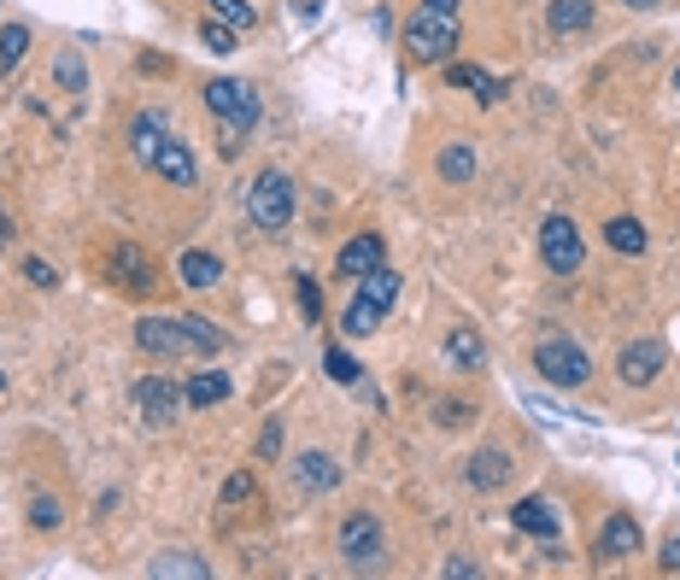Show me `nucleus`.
Wrapping results in <instances>:
<instances>
[{"label": "nucleus", "mask_w": 680, "mask_h": 580, "mask_svg": "<svg viewBox=\"0 0 680 580\" xmlns=\"http://www.w3.org/2000/svg\"><path fill=\"white\" fill-rule=\"evenodd\" d=\"M136 158L153 170V177H165V182H177V188H194L200 182L194 153H188L177 136H165L153 118H136Z\"/></svg>", "instance_id": "obj_1"}, {"label": "nucleus", "mask_w": 680, "mask_h": 580, "mask_svg": "<svg viewBox=\"0 0 680 580\" xmlns=\"http://www.w3.org/2000/svg\"><path fill=\"white\" fill-rule=\"evenodd\" d=\"M394 299H399V275L387 270V265H375V270L364 275V287H358V299H352L346 317H341V335H352V340L375 335V328L387 323V311H394Z\"/></svg>", "instance_id": "obj_2"}, {"label": "nucleus", "mask_w": 680, "mask_h": 580, "mask_svg": "<svg viewBox=\"0 0 680 580\" xmlns=\"http://www.w3.org/2000/svg\"><path fill=\"white\" fill-rule=\"evenodd\" d=\"M405 48H411V60H423V65H452V53H458V18H452V12L423 7L411 24H405Z\"/></svg>", "instance_id": "obj_3"}, {"label": "nucleus", "mask_w": 680, "mask_h": 580, "mask_svg": "<svg viewBox=\"0 0 680 580\" xmlns=\"http://www.w3.org/2000/svg\"><path fill=\"white\" fill-rule=\"evenodd\" d=\"M247 217L258 229H287L294 223V182L282 170H265L253 188H247Z\"/></svg>", "instance_id": "obj_4"}, {"label": "nucleus", "mask_w": 680, "mask_h": 580, "mask_svg": "<svg viewBox=\"0 0 680 580\" xmlns=\"http://www.w3.org/2000/svg\"><path fill=\"white\" fill-rule=\"evenodd\" d=\"M206 106H211L229 129H235V136H247V129L258 124V94H253V82L211 77V82H206Z\"/></svg>", "instance_id": "obj_5"}, {"label": "nucleus", "mask_w": 680, "mask_h": 580, "mask_svg": "<svg viewBox=\"0 0 680 580\" xmlns=\"http://www.w3.org/2000/svg\"><path fill=\"white\" fill-rule=\"evenodd\" d=\"M534 370H540L552 387H581L587 375H592L587 352H581L575 340H563V335H546V340H540V352H534Z\"/></svg>", "instance_id": "obj_6"}, {"label": "nucleus", "mask_w": 680, "mask_h": 580, "mask_svg": "<svg viewBox=\"0 0 680 580\" xmlns=\"http://www.w3.org/2000/svg\"><path fill=\"white\" fill-rule=\"evenodd\" d=\"M341 557L352 563V569H375V563L387 557V533H382V521H375L370 511L341 521Z\"/></svg>", "instance_id": "obj_7"}, {"label": "nucleus", "mask_w": 680, "mask_h": 580, "mask_svg": "<svg viewBox=\"0 0 680 580\" xmlns=\"http://www.w3.org/2000/svg\"><path fill=\"white\" fill-rule=\"evenodd\" d=\"M540 258L557 275H575V270H581V258H587L581 229H575L569 217H546V223H540Z\"/></svg>", "instance_id": "obj_8"}, {"label": "nucleus", "mask_w": 680, "mask_h": 580, "mask_svg": "<svg viewBox=\"0 0 680 580\" xmlns=\"http://www.w3.org/2000/svg\"><path fill=\"white\" fill-rule=\"evenodd\" d=\"M136 346L153 358H177V352H194V340H188L182 317H147V323H136Z\"/></svg>", "instance_id": "obj_9"}, {"label": "nucleus", "mask_w": 680, "mask_h": 580, "mask_svg": "<svg viewBox=\"0 0 680 580\" xmlns=\"http://www.w3.org/2000/svg\"><path fill=\"white\" fill-rule=\"evenodd\" d=\"M663 364H669L663 340H628V346H621V358H616V370H621V382H628V387H651Z\"/></svg>", "instance_id": "obj_10"}, {"label": "nucleus", "mask_w": 680, "mask_h": 580, "mask_svg": "<svg viewBox=\"0 0 680 580\" xmlns=\"http://www.w3.org/2000/svg\"><path fill=\"white\" fill-rule=\"evenodd\" d=\"M136 404H141V416H147V423H158V428H165V423H177V411H182L188 399H182L177 387L165 382V375H147V382L136 387Z\"/></svg>", "instance_id": "obj_11"}, {"label": "nucleus", "mask_w": 680, "mask_h": 580, "mask_svg": "<svg viewBox=\"0 0 680 580\" xmlns=\"http://www.w3.org/2000/svg\"><path fill=\"white\" fill-rule=\"evenodd\" d=\"M633 551H640V521L616 511L611 521H604V533H599V545H592V557H599V563H616V557H633Z\"/></svg>", "instance_id": "obj_12"}, {"label": "nucleus", "mask_w": 680, "mask_h": 580, "mask_svg": "<svg viewBox=\"0 0 680 580\" xmlns=\"http://www.w3.org/2000/svg\"><path fill=\"white\" fill-rule=\"evenodd\" d=\"M375 265H387L382 235H352V241L341 246V275H370Z\"/></svg>", "instance_id": "obj_13"}, {"label": "nucleus", "mask_w": 680, "mask_h": 580, "mask_svg": "<svg viewBox=\"0 0 680 580\" xmlns=\"http://www.w3.org/2000/svg\"><path fill=\"white\" fill-rule=\"evenodd\" d=\"M294 475H299V487H306V492H329V487H341V463L329 457V452H306V457H294Z\"/></svg>", "instance_id": "obj_14"}, {"label": "nucleus", "mask_w": 680, "mask_h": 580, "mask_svg": "<svg viewBox=\"0 0 680 580\" xmlns=\"http://www.w3.org/2000/svg\"><path fill=\"white\" fill-rule=\"evenodd\" d=\"M511 521H516L523 533H534V540H557V528H563L557 511H552L546 499H523V504L511 511Z\"/></svg>", "instance_id": "obj_15"}, {"label": "nucleus", "mask_w": 680, "mask_h": 580, "mask_svg": "<svg viewBox=\"0 0 680 580\" xmlns=\"http://www.w3.org/2000/svg\"><path fill=\"white\" fill-rule=\"evenodd\" d=\"M446 358H452L458 370H482L487 364V346H482L475 328H452V335H446Z\"/></svg>", "instance_id": "obj_16"}, {"label": "nucleus", "mask_w": 680, "mask_h": 580, "mask_svg": "<svg viewBox=\"0 0 680 580\" xmlns=\"http://www.w3.org/2000/svg\"><path fill=\"white\" fill-rule=\"evenodd\" d=\"M182 399H188V404H223V399H229V375L194 370V375H188V387H182Z\"/></svg>", "instance_id": "obj_17"}, {"label": "nucleus", "mask_w": 680, "mask_h": 580, "mask_svg": "<svg viewBox=\"0 0 680 580\" xmlns=\"http://www.w3.org/2000/svg\"><path fill=\"white\" fill-rule=\"evenodd\" d=\"M499 481H511V457L504 452H475L470 457V487H499Z\"/></svg>", "instance_id": "obj_18"}, {"label": "nucleus", "mask_w": 680, "mask_h": 580, "mask_svg": "<svg viewBox=\"0 0 680 580\" xmlns=\"http://www.w3.org/2000/svg\"><path fill=\"white\" fill-rule=\"evenodd\" d=\"M182 282L188 287H217L223 282V265H217V253H182Z\"/></svg>", "instance_id": "obj_19"}, {"label": "nucleus", "mask_w": 680, "mask_h": 580, "mask_svg": "<svg viewBox=\"0 0 680 580\" xmlns=\"http://www.w3.org/2000/svg\"><path fill=\"white\" fill-rule=\"evenodd\" d=\"M546 18H552L557 36L587 30V24H592V0H552V12H546Z\"/></svg>", "instance_id": "obj_20"}, {"label": "nucleus", "mask_w": 680, "mask_h": 580, "mask_svg": "<svg viewBox=\"0 0 680 580\" xmlns=\"http://www.w3.org/2000/svg\"><path fill=\"white\" fill-rule=\"evenodd\" d=\"M604 241H611L621 258H640V253H645V229L633 223V217H616V223L604 229Z\"/></svg>", "instance_id": "obj_21"}, {"label": "nucleus", "mask_w": 680, "mask_h": 580, "mask_svg": "<svg viewBox=\"0 0 680 580\" xmlns=\"http://www.w3.org/2000/svg\"><path fill=\"white\" fill-rule=\"evenodd\" d=\"M24 53H30V30H24V24H12V30H0V70H12L24 60Z\"/></svg>", "instance_id": "obj_22"}, {"label": "nucleus", "mask_w": 680, "mask_h": 580, "mask_svg": "<svg viewBox=\"0 0 680 580\" xmlns=\"http://www.w3.org/2000/svg\"><path fill=\"white\" fill-rule=\"evenodd\" d=\"M440 177H446V182H470V177H475V153H470V147H446V153H440Z\"/></svg>", "instance_id": "obj_23"}, {"label": "nucleus", "mask_w": 680, "mask_h": 580, "mask_svg": "<svg viewBox=\"0 0 680 580\" xmlns=\"http://www.w3.org/2000/svg\"><path fill=\"white\" fill-rule=\"evenodd\" d=\"M211 12H217L223 24H235V30H253V24H258L253 0H211Z\"/></svg>", "instance_id": "obj_24"}, {"label": "nucleus", "mask_w": 680, "mask_h": 580, "mask_svg": "<svg viewBox=\"0 0 680 580\" xmlns=\"http://www.w3.org/2000/svg\"><path fill=\"white\" fill-rule=\"evenodd\" d=\"M153 575H188V580H206L211 569H206L200 557H182V551H177V557H153Z\"/></svg>", "instance_id": "obj_25"}, {"label": "nucleus", "mask_w": 680, "mask_h": 580, "mask_svg": "<svg viewBox=\"0 0 680 580\" xmlns=\"http://www.w3.org/2000/svg\"><path fill=\"white\" fill-rule=\"evenodd\" d=\"M446 77H452L458 89H475L482 100H493V94H499V89H493V77H487V70H475V65H452Z\"/></svg>", "instance_id": "obj_26"}, {"label": "nucleus", "mask_w": 680, "mask_h": 580, "mask_svg": "<svg viewBox=\"0 0 680 580\" xmlns=\"http://www.w3.org/2000/svg\"><path fill=\"white\" fill-rule=\"evenodd\" d=\"M323 370L335 375L341 387H352V382H358V364H352V352H346V346H329V352H323Z\"/></svg>", "instance_id": "obj_27"}, {"label": "nucleus", "mask_w": 680, "mask_h": 580, "mask_svg": "<svg viewBox=\"0 0 680 580\" xmlns=\"http://www.w3.org/2000/svg\"><path fill=\"white\" fill-rule=\"evenodd\" d=\"M200 41H206L211 53H235L241 41H235V24H223V18H211L206 30H200Z\"/></svg>", "instance_id": "obj_28"}, {"label": "nucleus", "mask_w": 680, "mask_h": 580, "mask_svg": "<svg viewBox=\"0 0 680 580\" xmlns=\"http://www.w3.org/2000/svg\"><path fill=\"white\" fill-rule=\"evenodd\" d=\"M182 328H188V340H194V352H217V346H223V335H217L211 323H200V317H182Z\"/></svg>", "instance_id": "obj_29"}, {"label": "nucleus", "mask_w": 680, "mask_h": 580, "mask_svg": "<svg viewBox=\"0 0 680 580\" xmlns=\"http://www.w3.org/2000/svg\"><path fill=\"white\" fill-rule=\"evenodd\" d=\"M253 492H258V481H253L247 469H241V475H229V487H223V504H241V499H253Z\"/></svg>", "instance_id": "obj_30"}, {"label": "nucleus", "mask_w": 680, "mask_h": 580, "mask_svg": "<svg viewBox=\"0 0 680 580\" xmlns=\"http://www.w3.org/2000/svg\"><path fill=\"white\" fill-rule=\"evenodd\" d=\"M30 521H36V528H60V504H53V499H36V504H30Z\"/></svg>", "instance_id": "obj_31"}, {"label": "nucleus", "mask_w": 680, "mask_h": 580, "mask_svg": "<svg viewBox=\"0 0 680 580\" xmlns=\"http://www.w3.org/2000/svg\"><path fill=\"white\" fill-rule=\"evenodd\" d=\"M24 275H30L36 287H53V282H60V275H53V265H41V258H30V265H24Z\"/></svg>", "instance_id": "obj_32"}, {"label": "nucleus", "mask_w": 680, "mask_h": 580, "mask_svg": "<svg viewBox=\"0 0 680 580\" xmlns=\"http://www.w3.org/2000/svg\"><path fill=\"white\" fill-rule=\"evenodd\" d=\"M657 563H663V569H675V575H680V533H669V540H663V557H657Z\"/></svg>", "instance_id": "obj_33"}, {"label": "nucleus", "mask_w": 680, "mask_h": 580, "mask_svg": "<svg viewBox=\"0 0 680 580\" xmlns=\"http://www.w3.org/2000/svg\"><path fill=\"white\" fill-rule=\"evenodd\" d=\"M299 306H306V317L317 323V287H311V275H299Z\"/></svg>", "instance_id": "obj_34"}, {"label": "nucleus", "mask_w": 680, "mask_h": 580, "mask_svg": "<svg viewBox=\"0 0 680 580\" xmlns=\"http://www.w3.org/2000/svg\"><path fill=\"white\" fill-rule=\"evenodd\" d=\"M277 446H282V428L270 423V428H265V440H258V457H277Z\"/></svg>", "instance_id": "obj_35"}, {"label": "nucleus", "mask_w": 680, "mask_h": 580, "mask_svg": "<svg viewBox=\"0 0 680 580\" xmlns=\"http://www.w3.org/2000/svg\"><path fill=\"white\" fill-rule=\"evenodd\" d=\"M446 575H452V580H475V563H464V557H452V563H446Z\"/></svg>", "instance_id": "obj_36"}, {"label": "nucleus", "mask_w": 680, "mask_h": 580, "mask_svg": "<svg viewBox=\"0 0 680 580\" xmlns=\"http://www.w3.org/2000/svg\"><path fill=\"white\" fill-rule=\"evenodd\" d=\"M423 7H434V12H458V0H423Z\"/></svg>", "instance_id": "obj_37"}, {"label": "nucleus", "mask_w": 680, "mask_h": 580, "mask_svg": "<svg viewBox=\"0 0 680 580\" xmlns=\"http://www.w3.org/2000/svg\"><path fill=\"white\" fill-rule=\"evenodd\" d=\"M7 235H12V217H7V211H0V241H7Z\"/></svg>", "instance_id": "obj_38"}, {"label": "nucleus", "mask_w": 680, "mask_h": 580, "mask_svg": "<svg viewBox=\"0 0 680 580\" xmlns=\"http://www.w3.org/2000/svg\"><path fill=\"white\" fill-rule=\"evenodd\" d=\"M628 7H640V12H651V7H657V0H628Z\"/></svg>", "instance_id": "obj_39"}, {"label": "nucleus", "mask_w": 680, "mask_h": 580, "mask_svg": "<svg viewBox=\"0 0 680 580\" xmlns=\"http://www.w3.org/2000/svg\"><path fill=\"white\" fill-rule=\"evenodd\" d=\"M0 387H7V370H0Z\"/></svg>", "instance_id": "obj_40"}, {"label": "nucleus", "mask_w": 680, "mask_h": 580, "mask_svg": "<svg viewBox=\"0 0 680 580\" xmlns=\"http://www.w3.org/2000/svg\"><path fill=\"white\" fill-rule=\"evenodd\" d=\"M675 89H680V70H675Z\"/></svg>", "instance_id": "obj_41"}]
</instances>
